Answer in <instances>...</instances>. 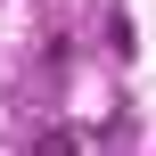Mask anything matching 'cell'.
I'll return each instance as SVG.
<instances>
[{"mask_svg":"<svg viewBox=\"0 0 156 156\" xmlns=\"http://www.w3.org/2000/svg\"><path fill=\"white\" fill-rule=\"evenodd\" d=\"M33 156H74V132H41V140H33Z\"/></svg>","mask_w":156,"mask_h":156,"instance_id":"1","label":"cell"}]
</instances>
